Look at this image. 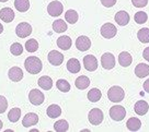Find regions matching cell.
<instances>
[{"label": "cell", "mask_w": 149, "mask_h": 132, "mask_svg": "<svg viewBox=\"0 0 149 132\" xmlns=\"http://www.w3.org/2000/svg\"><path fill=\"white\" fill-rule=\"evenodd\" d=\"M10 52H11V54H12L13 56H20V55L23 52V47H22V45L19 44V43H13V44L11 45V47H10Z\"/></svg>", "instance_id": "obj_36"}, {"label": "cell", "mask_w": 149, "mask_h": 132, "mask_svg": "<svg viewBox=\"0 0 149 132\" xmlns=\"http://www.w3.org/2000/svg\"><path fill=\"white\" fill-rule=\"evenodd\" d=\"M137 37L139 39V42L143 43V44L149 43V28H140L138 31V33H137Z\"/></svg>", "instance_id": "obj_30"}, {"label": "cell", "mask_w": 149, "mask_h": 132, "mask_svg": "<svg viewBox=\"0 0 149 132\" xmlns=\"http://www.w3.org/2000/svg\"><path fill=\"white\" fill-rule=\"evenodd\" d=\"M117 33V28H115V25H113L112 23H105L102 25L101 28V35L104 38H113Z\"/></svg>", "instance_id": "obj_8"}, {"label": "cell", "mask_w": 149, "mask_h": 132, "mask_svg": "<svg viewBox=\"0 0 149 132\" xmlns=\"http://www.w3.org/2000/svg\"><path fill=\"white\" fill-rule=\"evenodd\" d=\"M124 96H125V92H124V90L122 89L121 86L114 85V86H112L111 89L107 91V97L113 103H120V102H122L124 99Z\"/></svg>", "instance_id": "obj_2"}, {"label": "cell", "mask_w": 149, "mask_h": 132, "mask_svg": "<svg viewBox=\"0 0 149 132\" xmlns=\"http://www.w3.org/2000/svg\"><path fill=\"white\" fill-rule=\"evenodd\" d=\"M29 99L31 102V104L35 105V106H38L44 103V99H45V96L43 94L41 91L34 89L32 90L30 93H29Z\"/></svg>", "instance_id": "obj_6"}, {"label": "cell", "mask_w": 149, "mask_h": 132, "mask_svg": "<svg viewBox=\"0 0 149 132\" xmlns=\"http://www.w3.org/2000/svg\"><path fill=\"white\" fill-rule=\"evenodd\" d=\"M126 126H127V129L130 130V131H137L141 127V122H140V120L138 118L133 117V118H130L127 120Z\"/></svg>", "instance_id": "obj_26"}, {"label": "cell", "mask_w": 149, "mask_h": 132, "mask_svg": "<svg viewBox=\"0 0 149 132\" xmlns=\"http://www.w3.org/2000/svg\"><path fill=\"white\" fill-rule=\"evenodd\" d=\"M2 127H3V123H2V121H1V120H0V130H1V129H2Z\"/></svg>", "instance_id": "obj_43"}, {"label": "cell", "mask_w": 149, "mask_h": 132, "mask_svg": "<svg viewBox=\"0 0 149 132\" xmlns=\"http://www.w3.org/2000/svg\"><path fill=\"white\" fill-rule=\"evenodd\" d=\"M126 110L121 105H115L110 109V117L115 121H121L125 118Z\"/></svg>", "instance_id": "obj_4"}, {"label": "cell", "mask_w": 149, "mask_h": 132, "mask_svg": "<svg viewBox=\"0 0 149 132\" xmlns=\"http://www.w3.org/2000/svg\"><path fill=\"white\" fill-rule=\"evenodd\" d=\"M148 109H149V105L146 100H138L135 104V106H134L135 113H137V115H139V116L146 115L147 111H148Z\"/></svg>", "instance_id": "obj_16"}, {"label": "cell", "mask_w": 149, "mask_h": 132, "mask_svg": "<svg viewBox=\"0 0 149 132\" xmlns=\"http://www.w3.org/2000/svg\"><path fill=\"white\" fill-rule=\"evenodd\" d=\"M134 20H135L136 23L138 24H144L147 20H148V15L145 11H139L134 15Z\"/></svg>", "instance_id": "obj_35"}, {"label": "cell", "mask_w": 149, "mask_h": 132, "mask_svg": "<svg viewBox=\"0 0 149 132\" xmlns=\"http://www.w3.org/2000/svg\"><path fill=\"white\" fill-rule=\"evenodd\" d=\"M101 3L107 8H111L116 3V0H101Z\"/></svg>", "instance_id": "obj_39"}, {"label": "cell", "mask_w": 149, "mask_h": 132, "mask_svg": "<svg viewBox=\"0 0 149 132\" xmlns=\"http://www.w3.org/2000/svg\"><path fill=\"white\" fill-rule=\"evenodd\" d=\"M63 10H64V6L58 0L52 1L47 7V12L52 16H59L63 13Z\"/></svg>", "instance_id": "obj_5"}, {"label": "cell", "mask_w": 149, "mask_h": 132, "mask_svg": "<svg viewBox=\"0 0 149 132\" xmlns=\"http://www.w3.org/2000/svg\"><path fill=\"white\" fill-rule=\"evenodd\" d=\"M25 49H26V52H36L37 49H38V43H37L36 39H34V38L29 39L28 42L25 43Z\"/></svg>", "instance_id": "obj_34"}, {"label": "cell", "mask_w": 149, "mask_h": 132, "mask_svg": "<svg viewBox=\"0 0 149 132\" xmlns=\"http://www.w3.org/2000/svg\"><path fill=\"white\" fill-rule=\"evenodd\" d=\"M0 19L6 23H10L14 19V12L10 8H2L0 10Z\"/></svg>", "instance_id": "obj_15"}, {"label": "cell", "mask_w": 149, "mask_h": 132, "mask_svg": "<svg viewBox=\"0 0 149 132\" xmlns=\"http://www.w3.org/2000/svg\"><path fill=\"white\" fill-rule=\"evenodd\" d=\"M114 19H115V21H116V23L118 25L125 26L130 22V14L127 13L126 11H120V12H117L115 14V18Z\"/></svg>", "instance_id": "obj_17"}, {"label": "cell", "mask_w": 149, "mask_h": 132, "mask_svg": "<svg viewBox=\"0 0 149 132\" xmlns=\"http://www.w3.org/2000/svg\"><path fill=\"white\" fill-rule=\"evenodd\" d=\"M8 108V102L5 96H0V113H3Z\"/></svg>", "instance_id": "obj_37"}, {"label": "cell", "mask_w": 149, "mask_h": 132, "mask_svg": "<svg viewBox=\"0 0 149 132\" xmlns=\"http://www.w3.org/2000/svg\"><path fill=\"white\" fill-rule=\"evenodd\" d=\"M47 58H48V61L51 62V65H53V66H61L64 61V55L57 50L49 52Z\"/></svg>", "instance_id": "obj_11"}, {"label": "cell", "mask_w": 149, "mask_h": 132, "mask_svg": "<svg viewBox=\"0 0 149 132\" xmlns=\"http://www.w3.org/2000/svg\"><path fill=\"white\" fill-rule=\"evenodd\" d=\"M84 66L88 71H95L98 69V60L92 55L84 56Z\"/></svg>", "instance_id": "obj_12"}, {"label": "cell", "mask_w": 149, "mask_h": 132, "mask_svg": "<svg viewBox=\"0 0 149 132\" xmlns=\"http://www.w3.org/2000/svg\"><path fill=\"white\" fill-rule=\"evenodd\" d=\"M135 74L138 78H140V79L146 78L147 76H149V66L146 65V63H139V65H137L135 68Z\"/></svg>", "instance_id": "obj_20"}, {"label": "cell", "mask_w": 149, "mask_h": 132, "mask_svg": "<svg viewBox=\"0 0 149 132\" xmlns=\"http://www.w3.org/2000/svg\"><path fill=\"white\" fill-rule=\"evenodd\" d=\"M24 67H25V69H26V71H28L29 73H31V74H37V73H40L42 71L43 63L40 58H37L35 56H30L25 59Z\"/></svg>", "instance_id": "obj_1"}, {"label": "cell", "mask_w": 149, "mask_h": 132, "mask_svg": "<svg viewBox=\"0 0 149 132\" xmlns=\"http://www.w3.org/2000/svg\"><path fill=\"white\" fill-rule=\"evenodd\" d=\"M101 97H102V93L97 87H93V89H91V90L89 91L88 99L91 103H97V102H99L101 99Z\"/></svg>", "instance_id": "obj_25"}, {"label": "cell", "mask_w": 149, "mask_h": 132, "mask_svg": "<svg viewBox=\"0 0 149 132\" xmlns=\"http://www.w3.org/2000/svg\"><path fill=\"white\" fill-rule=\"evenodd\" d=\"M56 86H57V89L61 92H64V93H67V92H69L70 91V84L69 82H67L66 80L64 79H59V80L56 82Z\"/></svg>", "instance_id": "obj_33"}, {"label": "cell", "mask_w": 149, "mask_h": 132, "mask_svg": "<svg viewBox=\"0 0 149 132\" xmlns=\"http://www.w3.org/2000/svg\"><path fill=\"white\" fill-rule=\"evenodd\" d=\"M74 84H76L77 89H79V90H86L89 85H90V80H89L88 76H80L79 78H77Z\"/></svg>", "instance_id": "obj_24"}, {"label": "cell", "mask_w": 149, "mask_h": 132, "mask_svg": "<svg viewBox=\"0 0 149 132\" xmlns=\"http://www.w3.org/2000/svg\"><path fill=\"white\" fill-rule=\"evenodd\" d=\"M71 38L67 35H64V36H61V37L57 39V46L63 49V50H68L70 47H71Z\"/></svg>", "instance_id": "obj_18"}, {"label": "cell", "mask_w": 149, "mask_h": 132, "mask_svg": "<svg viewBox=\"0 0 149 132\" xmlns=\"http://www.w3.org/2000/svg\"><path fill=\"white\" fill-rule=\"evenodd\" d=\"M132 3L136 8H144L148 3V0H132Z\"/></svg>", "instance_id": "obj_38"}, {"label": "cell", "mask_w": 149, "mask_h": 132, "mask_svg": "<svg viewBox=\"0 0 149 132\" xmlns=\"http://www.w3.org/2000/svg\"><path fill=\"white\" fill-rule=\"evenodd\" d=\"M15 33L20 38H25L30 36L32 33V26L26 22H22L20 23L15 28Z\"/></svg>", "instance_id": "obj_7"}, {"label": "cell", "mask_w": 149, "mask_h": 132, "mask_svg": "<svg viewBox=\"0 0 149 132\" xmlns=\"http://www.w3.org/2000/svg\"><path fill=\"white\" fill-rule=\"evenodd\" d=\"M54 129L57 132H66L69 129V124L65 119H61V120L56 121L55 124H54Z\"/></svg>", "instance_id": "obj_31"}, {"label": "cell", "mask_w": 149, "mask_h": 132, "mask_svg": "<svg viewBox=\"0 0 149 132\" xmlns=\"http://www.w3.org/2000/svg\"><path fill=\"white\" fill-rule=\"evenodd\" d=\"M14 7L19 12H25L30 8V1L29 0H15Z\"/></svg>", "instance_id": "obj_28"}, {"label": "cell", "mask_w": 149, "mask_h": 132, "mask_svg": "<svg viewBox=\"0 0 149 132\" xmlns=\"http://www.w3.org/2000/svg\"><path fill=\"white\" fill-rule=\"evenodd\" d=\"M67 69L69 72L71 73H78L81 69V66H80V62L78 59L76 58H71L67 61Z\"/></svg>", "instance_id": "obj_21"}, {"label": "cell", "mask_w": 149, "mask_h": 132, "mask_svg": "<svg viewBox=\"0 0 149 132\" xmlns=\"http://www.w3.org/2000/svg\"><path fill=\"white\" fill-rule=\"evenodd\" d=\"M144 90L147 92V93H149V79H147V80L144 82Z\"/></svg>", "instance_id": "obj_41"}, {"label": "cell", "mask_w": 149, "mask_h": 132, "mask_svg": "<svg viewBox=\"0 0 149 132\" xmlns=\"http://www.w3.org/2000/svg\"><path fill=\"white\" fill-rule=\"evenodd\" d=\"M133 61V57L130 52H122L118 56V62L122 67H130V63Z\"/></svg>", "instance_id": "obj_19"}, {"label": "cell", "mask_w": 149, "mask_h": 132, "mask_svg": "<svg viewBox=\"0 0 149 132\" xmlns=\"http://www.w3.org/2000/svg\"><path fill=\"white\" fill-rule=\"evenodd\" d=\"M143 57H144L147 61H149V47H147L144 52H143Z\"/></svg>", "instance_id": "obj_40"}, {"label": "cell", "mask_w": 149, "mask_h": 132, "mask_svg": "<svg viewBox=\"0 0 149 132\" xmlns=\"http://www.w3.org/2000/svg\"><path fill=\"white\" fill-rule=\"evenodd\" d=\"M9 79L13 82H20L23 79V71L19 67H12L8 72Z\"/></svg>", "instance_id": "obj_13"}, {"label": "cell", "mask_w": 149, "mask_h": 132, "mask_svg": "<svg viewBox=\"0 0 149 132\" xmlns=\"http://www.w3.org/2000/svg\"><path fill=\"white\" fill-rule=\"evenodd\" d=\"M101 65L104 69L111 70L115 67V58L111 52H105L101 57Z\"/></svg>", "instance_id": "obj_9"}, {"label": "cell", "mask_w": 149, "mask_h": 132, "mask_svg": "<svg viewBox=\"0 0 149 132\" xmlns=\"http://www.w3.org/2000/svg\"><path fill=\"white\" fill-rule=\"evenodd\" d=\"M8 0H0V2H7Z\"/></svg>", "instance_id": "obj_44"}, {"label": "cell", "mask_w": 149, "mask_h": 132, "mask_svg": "<svg viewBox=\"0 0 149 132\" xmlns=\"http://www.w3.org/2000/svg\"><path fill=\"white\" fill-rule=\"evenodd\" d=\"M37 83H38V86H40V87H42L43 90H45V91L51 90L52 87H53V80L47 76H41V78L38 79V82H37Z\"/></svg>", "instance_id": "obj_23"}, {"label": "cell", "mask_w": 149, "mask_h": 132, "mask_svg": "<svg viewBox=\"0 0 149 132\" xmlns=\"http://www.w3.org/2000/svg\"><path fill=\"white\" fill-rule=\"evenodd\" d=\"M103 118H104V115H103V111L99 108H93L89 111L88 115V119L90 123L93 124V126H99L101 124V122L103 121Z\"/></svg>", "instance_id": "obj_3"}, {"label": "cell", "mask_w": 149, "mask_h": 132, "mask_svg": "<svg viewBox=\"0 0 149 132\" xmlns=\"http://www.w3.org/2000/svg\"><path fill=\"white\" fill-rule=\"evenodd\" d=\"M21 117V109L20 108H12L8 113V119L11 122H17Z\"/></svg>", "instance_id": "obj_32"}, {"label": "cell", "mask_w": 149, "mask_h": 132, "mask_svg": "<svg viewBox=\"0 0 149 132\" xmlns=\"http://www.w3.org/2000/svg\"><path fill=\"white\" fill-rule=\"evenodd\" d=\"M78 18H79V16H78L77 11H74V10H72V9H69L65 13V20L69 24H74L78 21Z\"/></svg>", "instance_id": "obj_29"}, {"label": "cell", "mask_w": 149, "mask_h": 132, "mask_svg": "<svg viewBox=\"0 0 149 132\" xmlns=\"http://www.w3.org/2000/svg\"><path fill=\"white\" fill-rule=\"evenodd\" d=\"M46 113L49 118H57V117H59L61 115V108L56 104L49 105L46 110Z\"/></svg>", "instance_id": "obj_22"}, {"label": "cell", "mask_w": 149, "mask_h": 132, "mask_svg": "<svg viewBox=\"0 0 149 132\" xmlns=\"http://www.w3.org/2000/svg\"><path fill=\"white\" fill-rule=\"evenodd\" d=\"M76 47L78 48V50H80V52H87L89 48L91 47L90 38L84 36V35L79 36L76 41Z\"/></svg>", "instance_id": "obj_10"}, {"label": "cell", "mask_w": 149, "mask_h": 132, "mask_svg": "<svg viewBox=\"0 0 149 132\" xmlns=\"http://www.w3.org/2000/svg\"><path fill=\"white\" fill-rule=\"evenodd\" d=\"M53 30L55 31L56 33H64L67 31V23L64 20H56L53 23Z\"/></svg>", "instance_id": "obj_27"}, {"label": "cell", "mask_w": 149, "mask_h": 132, "mask_svg": "<svg viewBox=\"0 0 149 132\" xmlns=\"http://www.w3.org/2000/svg\"><path fill=\"white\" fill-rule=\"evenodd\" d=\"M37 122H38V116L34 113H26L23 117V120H22V124L25 128H30L32 127V126H35Z\"/></svg>", "instance_id": "obj_14"}, {"label": "cell", "mask_w": 149, "mask_h": 132, "mask_svg": "<svg viewBox=\"0 0 149 132\" xmlns=\"http://www.w3.org/2000/svg\"><path fill=\"white\" fill-rule=\"evenodd\" d=\"M2 32H3V26H2V25H1V23H0V34L2 33Z\"/></svg>", "instance_id": "obj_42"}]
</instances>
